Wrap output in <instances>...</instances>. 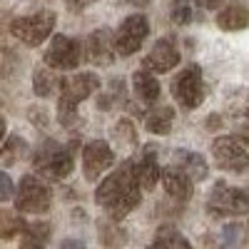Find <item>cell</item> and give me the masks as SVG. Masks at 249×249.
I'll list each match as a JSON object with an SVG mask.
<instances>
[{
  "mask_svg": "<svg viewBox=\"0 0 249 249\" xmlns=\"http://www.w3.org/2000/svg\"><path fill=\"white\" fill-rule=\"evenodd\" d=\"M95 202L107 212V217L112 222L124 219L132 210H137L142 202V192H140V182L135 175V160H124L120 164V170H115L112 175H107L100 182L97 192H95Z\"/></svg>",
  "mask_w": 249,
  "mask_h": 249,
  "instance_id": "cell-1",
  "label": "cell"
},
{
  "mask_svg": "<svg viewBox=\"0 0 249 249\" xmlns=\"http://www.w3.org/2000/svg\"><path fill=\"white\" fill-rule=\"evenodd\" d=\"M60 97H57V120L72 127L77 122V105L82 100H88L95 90H100V77L95 72H77L70 77H60L57 80Z\"/></svg>",
  "mask_w": 249,
  "mask_h": 249,
  "instance_id": "cell-2",
  "label": "cell"
},
{
  "mask_svg": "<svg viewBox=\"0 0 249 249\" xmlns=\"http://www.w3.org/2000/svg\"><path fill=\"white\" fill-rule=\"evenodd\" d=\"M75 147L77 142L60 144L57 140H45L33 157V170L48 179H65L75 170Z\"/></svg>",
  "mask_w": 249,
  "mask_h": 249,
  "instance_id": "cell-3",
  "label": "cell"
},
{
  "mask_svg": "<svg viewBox=\"0 0 249 249\" xmlns=\"http://www.w3.org/2000/svg\"><path fill=\"white\" fill-rule=\"evenodd\" d=\"M15 210L20 214H43L53 204V192L45 182H40L35 175H25L15 190Z\"/></svg>",
  "mask_w": 249,
  "mask_h": 249,
  "instance_id": "cell-4",
  "label": "cell"
},
{
  "mask_svg": "<svg viewBox=\"0 0 249 249\" xmlns=\"http://www.w3.org/2000/svg\"><path fill=\"white\" fill-rule=\"evenodd\" d=\"M55 20L57 15L53 10H40L33 15H23V18H15L10 23V33L25 45H40L53 35L55 30Z\"/></svg>",
  "mask_w": 249,
  "mask_h": 249,
  "instance_id": "cell-5",
  "label": "cell"
},
{
  "mask_svg": "<svg viewBox=\"0 0 249 249\" xmlns=\"http://www.w3.org/2000/svg\"><path fill=\"white\" fill-rule=\"evenodd\" d=\"M207 207L217 217H244L249 214V192L227 182H217L210 192Z\"/></svg>",
  "mask_w": 249,
  "mask_h": 249,
  "instance_id": "cell-6",
  "label": "cell"
},
{
  "mask_svg": "<svg viewBox=\"0 0 249 249\" xmlns=\"http://www.w3.org/2000/svg\"><path fill=\"white\" fill-rule=\"evenodd\" d=\"M172 97L179 102L184 110H195L204 100V80H202V68L199 65H187L172 77Z\"/></svg>",
  "mask_w": 249,
  "mask_h": 249,
  "instance_id": "cell-7",
  "label": "cell"
},
{
  "mask_svg": "<svg viewBox=\"0 0 249 249\" xmlns=\"http://www.w3.org/2000/svg\"><path fill=\"white\" fill-rule=\"evenodd\" d=\"M150 35V23L147 18H144L142 13H135V15H127L120 23V28L112 33V45H115V55H135L144 37Z\"/></svg>",
  "mask_w": 249,
  "mask_h": 249,
  "instance_id": "cell-8",
  "label": "cell"
},
{
  "mask_svg": "<svg viewBox=\"0 0 249 249\" xmlns=\"http://www.w3.org/2000/svg\"><path fill=\"white\" fill-rule=\"evenodd\" d=\"M45 65L53 70H75L82 62V45L70 35H55L45 50Z\"/></svg>",
  "mask_w": 249,
  "mask_h": 249,
  "instance_id": "cell-9",
  "label": "cell"
},
{
  "mask_svg": "<svg viewBox=\"0 0 249 249\" xmlns=\"http://www.w3.org/2000/svg\"><path fill=\"white\" fill-rule=\"evenodd\" d=\"M212 157L219 170L227 172H247L249 170V152L237 137H217L212 142Z\"/></svg>",
  "mask_w": 249,
  "mask_h": 249,
  "instance_id": "cell-10",
  "label": "cell"
},
{
  "mask_svg": "<svg viewBox=\"0 0 249 249\" xmlns=\"http://www.w3.org/2000/svg\"><path fill=\"white\" fill-rule=\"evenodd\" d=\"M115 164V152L105 140H92L82 150V170L88 182H97L100 175Z\"/></svg>",
  "mask_w": 249,
  "mask_h": 249,
  "instance_id": "cell-11",
  "label": "cell"
},
{
  "mask_svg": "<svg viewBox=\"0 0 249 249\" xmlns=\"http://www.w3.org/2000/svg\"><path fill=\"white\" fill-rule=\"evenodd\" d=\"M144 68H147L150 72H170L179 65V50L175 45V40L172 37H162L157 40V43L152 45V50L144 55V62H142Z\"/></svg>",
  "mask_w": 249,
  "mask_h": 249,
  "instance_id": "cell-12",
  "label": "cell"
},
{
  "mask_svg": "<svg viewBox=\"0 0 249 249\" xmlns=\"http://www.w3.org/2000/svg\"><path fill=\"white\" fill-rule=\"evenodd\" d=\"M85 50H88V60L92 62V65H112L115 60V45H112V30L110 28H100L95 30L88 43H85Z\"/></svg>",
  "mask_w": 249,
  "mask_h": 249,
  "instance_id": "cell-13",
  "label": "cell"
},
{
  "mask_svg": "<svg viewBox=\"0 0 249 249\" xmlns=\"http://www.w3.org/2000/svg\"><path fill=\"white\" fill-rule=\"evenodd\" d=\"M135 160V175L140 182V190H155L160 182V162H157V147L155 144H144V150Z\"/></svg>",
  "mask_w": 249,
  "mask_h": 249,
  "instance_id": "cell-14",
  "label": "cell"
},
{
  "mask_svg": "<svg viewBox=\"0 0 249 249\" xmlns=\"http://www.w3.org/2000/svg\"><path fill=\"white\" fill-rule=\"evenodd\" d=\"M160 179H162V184H164V190H167V195L172 197V199H177V202H187L192 197V179L187 177L177 164H172V167H164V170H160Z\"/></svg>",
  "mask_w": 249,
  "mask_h": 249,
  "instance_id": "cell-15",
  "label": "cell"
},
{
  "mask_svg": "<svg viewBox=\"0 0 249 249\" xmlns=\"http://www.w3.org/2000/svg\"><path fill=\"white\" fill-rule=\"evenodd\" d=\"M224 112L237 127L249 130V90L247 88H234L224 97Z\"/></svg>",
  "mask_w": 249,
  "mask_h": 249,
  "instance_id": "cell-16",
  "label": "cell"
},
{
  "mask_svg": "<svg viewBox=\"0 0 249 249\" xmlns=\"http://www.w3.org/2000/svg\"><path fill=\"white\" fill-rule=\"evenodd\" d=\"M175 164L190 177L192 182H202L207 179V175H210V167H207V160L199 155V152H192V150H175L172 155Z\"/></svg>",
  "mask_w": 249,
  "mask_h": 249,
  "instance_id": "cell-17",
  "label": "cell"
},
{
  "mask_svg": "<svg viewBox=\"0 0 249 249\" xmlns=\"http://www.w3.org/2000/svg\"><path fill=\"white\" fill-rule=\"evenodd\" d=\"M132 88H135L137 100H142L144 105H155V102L160 100V92H162L155 72H150L147 68H142L132 75Z\"/></svg>",
  "mask_w": 249,
  "mask_h": 249,
  "instance_id": "cell-18",
  "label": "cell"
},
{
  "mask_svg": "<svg viewBox=\"0 0 249 249\" xmlns=\"http://www.w3.org/2000/svg\"><path fill=\"white\" fill-rule=\"evenodd\" d=\"M217 25H219V30H227V33H237V30L249 28V8L239 5V3L227 5L217 15Z\"/></svg>",
  "mask_w": 249,
  "mask_h": 249,
  "instance_id": "cell-19",
  "label": "cell"
},
{
  "mask_svg": "<svg viewBox=\"0 0 249 249\" xmlns=\"http://www.w3.org/2000/svg\"><path fill=\"white\" fill-rule=\"evenodd\" d=\"M175 122V110L172 107H152L144 117V130L152 135H167Z\"/></svg>",
  "mask_w": 249,
  "mask_h": 249,
  "instance_id": "cell-20",
  "label": "cell"
},
{
  "mask_svg": "<svg viewBox=\"0 0 249 249\" xmlns=\"http://www.w3.org/2000/svg\"><path fill=\"white\" fill-rule=\"evenodd\" d=\"M33 90L37 97H50L55 90H57V77L53 75V70H48V65L43 68H35L33 72Z\"/></svg>",
  "mask_w": 249,
  "mask_h": 249,
  "instance_id": "cell-21",
  "label": "cell"
},
{
  "mask_svg": "<svg viewBox=\"0 0 249 249\" xmlns=\"http://www.w3.org/2000/svg\"><path fill=\"white\" fill-rule=\"evenodd\" d=\"M23 239H20V244L25 247H43L50 237V224L48 222H33V224H25L23 222Z\"/></svg>",
  "mask_w": 249,
  "mask_h": 249,
  "instance_id": "cell-22",
  "label": "cell"
},
{
  "mask_svg": "<svg viewBox=\"0 0 249 249\" xmlns=\"http://www.w3.org/2000/svg\"><path fill=\"white\" fill-rule=\"evenodd\" d=\"M28 155V142L23 137H8L5 144L0 147V164H15Z\"/></svg>",
  "mask_w": 249,
  "mask_h": 249,
  "instance_id": "cell-23",
  "label": "cell"
},
{
  "mask_svg": "<svg viewBox=\"0 0 249 249\" xmlns=\"http://www.w3.org/2000/svg\"><path fill=\"white\" fill-rule=\"evenodd\" d=\"M152 247H184V249H190L192 244H190V239H184L179 232H175L172 227H164V230L157 232Z\"/></svg>",
  "mask_w": 249,
  "mask_h": 249,
  "instance_id": "cell-24",
  "label": "cell"
},
{
  "mask_svg": "<svg viewBox=\"0 0 249 249\" xmlns=\"http://www.w3.org/2000/svg\"><path fill=\"white\" fill-rule=\"evenodd\" d=\"M170 18L175 25H190L192 23V5L187 0H175L172 3V10H170Z\"/></svg>",
  "mask_w": 249,
  "mask_h": 249,
  "instance_id": "cell-25",
  "label": "cell"
},
{
  "mask_svg": "<svg viewBox=\"0 0 249 249\" xmlns=\"http://www.w3.org/2000/svg\"><path fill=\"white\" fill-rule=\"evenodd\" d=\"M115 137H117L120 144H122V142H135V130H132V124H130L127 120H120V122L115 124Z\"/></svg>",
  "mask_w": 249,
  "mask_h": 249,
  "instance_id": "cell-26",
  "label": "cell"
},
{
  "mask_svg": "<svg viewBox=\"0 0 249 249\" xmlns=\"http://www.w3.org/2000/svg\"><path fill=\"white\" fill-rule=\"evenodd\" d=\"M13 195H15V184H13V179H10L5 172H0V202L13 199Z\"/></svg>",
  "mask_w": 249,
  "mask_h": 249,
  "instance_id": "cell-27",
  "label": "cell"
},
{
  "mask_svg": "<svg viewBox=\"0 0 249 249\" xmlns=\"http://www.w3.org/2000/svg\"><path fill=\"white\" fill-rule=\"evenodd\" d=\"M95 0H65V5L72 10V13H77V10H82V8H88V5H92Z\"/></svg>",
  "mask_w": 249,
  "mask_h": 249,
  "instance_id": "cell-28",
  "label": "cell"
},
{
  "mask_svg": "<svg viewBox=\"0 0 249 249\" xmlns=\"http://www.w3.org/2000/svg\"><path fill=\"white\" fill-rule=\"evenodd\" d=\"M195 3L202 8V10H217L222 5V0H195Z\"/></svg>",
  "mask_w": 249,
  "mask_h": 249,
  "instance_id": "cell-29",
  "label": "cell"
},
{
  "mask_svg": "<svg viewBox=\"0 0 249 249\" xmlns=\"http://www.w3.org/2000/svg\"><path fill=\"white\" fill-rule=\"evenodd\" d=\"M3 137H5V120L0 117V140H3Z\"/></svg>",
  "mask_w": 249,
  "mask_h": 249,
  "instance_id": "cell-30",
  "label": "cell"
}]
</instances>
